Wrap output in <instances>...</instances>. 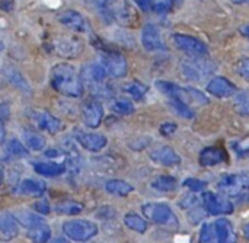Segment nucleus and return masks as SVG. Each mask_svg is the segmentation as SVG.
<instances>
[{
    "label": "nucleus",
    "mask_w": 249,
    "mask_h": 243,
    "mask_svg": "<svg viewBox=\"0 0 249 243\" xmlns=\"http://www.w3.org/2000/svg\"><path fill=\"white\" fill-rule=\"evenodd\" d=\"M51 86L61 95L77 98L83 93V80L80 73L70 64L60 63L51 71Z\"/></svg>",
    "instance_id": "obj_1"
},
{
    "label": "nucleus",
    "mask_w": 249,
    "mask_h": 243,
    "mask_svg": "<svg viewBox=\"0 0 249 243\" xmlns=\"http://www.w3.org/2000/svg\"><path fill=\"white\" fill-rule=\"evenodd\" d=\"M216 71V66L204 57L185 58L181 61V73L193 82H204Z\"/></svg>",
    "instance_id": "obj_2"
},
{
    "label": "nucleus",
    "mask_w": 249,
    "mask_h": 243,
    "mask_svg": "<svg viewBox=\"0 0 249 243\" xmlns=\"http://www.w3.org/2000/svg\"><path fill=\"white\" fill-rule=\"evenodd\" d=\"M156 87L166 96H169L171 99L174 101H181L187 105H191V104H197V105H204L207 104V98L200 93L198 90L196 89H191V87H181L175 83H171V82H158L156 83Z\"/></svg>",
    "instance_id": "obj_3"
},
{
    "label": "nucleus",
    "mask_w": 249,
    "mask_h": 243,
    "mask_svg": "<svg viewBox=\"0 0 249 243\" xmlns=\"http://www.w3.org/2000/svg\"><path fill=\"white\" fill-rule=\"evenodd\" d=\"M143 214L146 219L152 220L153 223L165 227H177L178 226V219L171 210L169 206L162 204V203H149L144 204L142 208Z\"/></svg>",
    "instance_id": "obj_4"
},
{
    "label": "nucleus",
    "mask_w": 249,
    "mask_h": 243,
    "mask_svg": "<svg viewBox=\"0 0 249 243\" xmlns=\"http://www.w3.org/2000/svg\"><path fill=\"white\" fill-rule=\"evenodd\" d=\"M64 235L74 242H88L98 233V226L89 220H70L63 225Z\"/></svg>",
    "instance_id": "obj_5"
},
{
    "label": "nucleus",
    "mask_w": 249,
    "mask_h": 243,
    "mask_svg": "<svg viewBox=\"0 0 249 243\" xmlns=\"http://www.w3.org/2000/svg\"><path fill=\"white\" fill-rule=\"evenodd\" d=\"M219 190L231 197H238L242 194H247L249 191V174H232L225 175L219 184Z\"/></svg>",
    "instance_id": "obj_6"
},
{
    "label": "nucleus",
    "mask_w": 249,
    "mask_h": 243,
    "mask_svg": "<svg viewBox=\"0 0 249 243\" xmlns=\"http://www.w3.org/2000/svg\"><path fill=\"white\" fill-rule=\"evenodd\" d=\"M108 76L111 77H124L127 74V60L123 54L115 52V51H105L101 54V63H99Z\"/></svg>",
    "instance_id": "obj_7"
},
{
    "label": "nucleus",
    "mask_w": 249,
    "mask_h": 243,
    "mask_svg": "<svg viewBox=\"0 0 249 243\" xmlns=\"http://www.w3.org/2000/svg\"><path fill=\"white\" fill-rule=\"evenodd\" d=\"M175 45L184 51L185 54L188 55H193V57H206L209 54V48L207 45L200 41L198 38H194V36H190V35H185V34H175L172 36Z\"/></svg>",
    "instance_id": "obj_8"
},
{
    "label": "nucleus",
    "mask_w": 249,
    "mask_h": 243,
    "mask_svg": "<svg viewBox=\"0 0 249 243\" xmlns=\"http://www.w3.org/2000/svg\"><path fill=\"white\" fill-rule=\"evenodd\" d=\"M203 203L209 214L220 216V214H232L233 213V204L223 197H219L213 192H206L203 195Z\"/></svg>",
    "instance_id": "obj_9"
},
{
    "label": "nucleus",
    "mask_w": 249,
    "mask_h": 243,
    "mask_svg": "<svg viewBox=\"0 0 249 243\" xmlns=\"http://www.w3.org/2000/svg\"><path fill=\"white\" fill-rule=\"evenodd\" d=\"M142 44L147 51H162V50H165V42L162 41L160 31L155 23L144 25V28L142 31Z\"/></svg>",
    "instance_id": "obj_10"
},
{
    "label": "nucleus",
    "mask_w": 249,
    "mask_h": 243,
    "mask_svg": "<svg viewBox=\"0 0 249 243\" xmlns=\"http://www.w3.org/2000/svg\"><path fill=\"white\" fill-rule=\"evenodd\" d=\"M58 22L61 25H64L66 28H69L71 31H76V32L89 31V23H88L86 17L82 13H79L77 10H73V9L61 12L58 15Z\"/></svg>",
    "instance_id": "obj_11"
},
{
    "label": "nucleus",
    "mask_w": 249,
    "mask_h": 243,
    "mask_svg": "<svg viewBox=\"0 0 249 243\" xmlns=\"http://www.w3.org/2000/svg\"><path fill=\"white\" fill-rule=\"evenodd\" d=\"M74 139L76 141L85 147L86 150L89 152H99L102 150L107 144H108V140L105 136L102 134H98V133H85V131H77L74 134Z\"/></svg>",
    "instance_id": "obj_12"
},
{
    "label": "nucleus",
    "mask_w": 249,
    "mask_h": 243,
    "mask_svg": "<svg viewBox=\"0 0 249 243\" xmlns=\"http://www.w3.org/2000/svg\"><path fill=\"white\" fill-rule=\"evenodd\" d=\"M207 92L216 98H229L236 95V86L226 77H213L207 83Z\"/></svg>",
    "instance_id": "obj_13"
},
{
    "label": "nucleus",
    "mask_w": 249,
    "mask_h": 243,
    "mask_svg": "<svg viewBox=\"0 0 249 243\" xmlns=\"http://www.w3.org/2000/svg\"><path fill=\"white\" fill-rule=\"evenodd\" d=\"M80 76H82V80L83 82H86L92 87L93 86L96 87V86L104 85L105 77H107V71H105V69L101 64H98V63H95V64L93 63H89V64H86V66L82 67Z\"/></svg>",
    "instance_id": "obj_14"
},
{
    "label": "nucleus",
    "mask_w": 249,
    "mask_h": 243,
    "mask_svg": "<svg viewBox=\"0 0 249 243\" xmlns=\"http://www.w3.org/2000/svg\"><path fill=\"white\" fill-rule=\"evenodd\" d=\"M83 121L89 128H98L104 118V108L96 101L86 102L83 105Z\"/></svg>",
    "instance_id": "obj_15"
},
{
    "label": "nucleus",
    "mask_w": 249,
    "mask_h": 243,
    "mask_svg": "<svg viewBox=\"0 0 249 243\" xmlns=\"http://www.w3.org/2000/svg\"><path fill=\"white\" fill-rule=\"evenodd\" d=\"M150 157H152L153 162H156L158 165H162V166H175V165L181 163L179 155L174 149H171L168 146L155 149L150 153Z\"/></svg>",
    "instance_id": "obj_16"
},
{
    "label": "nucleus",
    "mask_w": 249,
    "mask_h": 243,
    "mask_svg": "<svg viewBox=\"0 0 249 243\" xmlns=\"http://www.w3.org/2000/svg\"><path fill=\"white\" fill-rule=\"evenodd\" d=\"M19 235V226L18 220L13 214L3 213L0 216V236L1 241H12Z\"/></svg>",
    "instance_id": "obj_17"
},
{
    "label": "nucleus",
    "mask_w": 249,
    "mask_h": 243,
    "mask_svg": "<svg viewBox=\"0 0 249 243\" xmlns=\"http://www.w3.org/2000/svg\"><path fill=\"white\" fill-rule=\"evenodd\" d=\"M228 160L226 152L220 147H207L200 153V163L206 168L220 165Z\"/></svg>",
    "instance_id": "obj_18"
},
{
    "label": "nucleus",
    "mask_w": 249,
    "mask_h": 243,
    "mask_svg": "<svg viewBox=\"0 0 249 243\" xmlns=\"http://www.w3.org/2000/svg\"><path fill=\"white\" fill-rule=\"evenodd\" d=\"M214 229H216L217 243H236V233L233 225L229 220L226 219L217 220L214 223Z\"/></svg>",
    "instance_id": "obj_19"
},
{
    "label": "nucleus",
    "mask_w": 249,
    "mask_h": 243,
    "mask_svg": "<svg viewBox=\"0 0 249 243\" xmlns=\"http://www.w3.org/2000/svg\"><path fill=\"white\" fill-rule=\"evenodd\" d=\"M16 194L28 197H41L45 192V185L36 179H23L15 190Z\"/></svg>",
    "instance_id": "obj_20"
},
{
    "label": "nucleus",
    "mask_w": 249,
    "mask_h": 243,
    "mask_svg": "<svg viewBox=\"0 0 249 243\" xmlns=\"http://www.w3.org/2000/svg\"><path fill=\"white\" fill-rule=\"evenodd\" d=\"M35 121H36V125L41 130H44V131H47L50 134H55L61 128L60 120H57L50 112H38L36 117H35Z\"/></svg>",
    "instance_id": "obj_21"
},
{
    "label": "nucleus",
    "mask_w": 249,
    "mask_h": 243,
    "mask_svg": "<svg viewBox=\"0 0 249 243\" xmlns=\"http://www.w3.org/2000/svg\"><path fill=\"white\" fill-rule=\"evenodd\" d=\"M34 171L38 175L53 178V176L63 175L66 171V166L63 163H55V162H38L34 165Z\"/></svg>",
    "instance_id": "obj_22"
},
{
    "label": "nucleus",
    "mask_w": 249,
    "mask_h": 243,
    "mask_svg": "<svg viewBox=\"0 0 249 243\" xmlns=\"http://www.w3.org/2000/svg\"><path fill=\"white\" fill-rule=\"evenodd\" d=\"M89 6L96 12V15L107 23L114 20L112 16V1L109 0H88Z\"/></svg>",
    "instance_id": "obj_23"
},
{
    "label": "nucleus",
    "mask_w": 249,
    "mask_h": 243,
    "mask_svg": "<svg viewBox=\"0 0 249 243\" xmlns=\"http://www.w3.org/2000/svg\"><path fill=\"white\" fill-rule=\"evenodd\" d=\"M112 16L121 23H128L133 19V10L125 0H115L112 1Z\"/></svg>",
    "instance_id": "obj_24"
},
{
    "label": "nucleus",
    "mask_w": 249,
    "mask_h": 243,
    "mask_svg": "<svg viewBox=\"0 0 249 243\" xmlns=\"http://www.w3.org/2000/svg\"><path fill=\"white\" fill-rule=\"evenodd\" d=\"M105 190L112 194V195H117V197H127L131 191H133V187L123 181V179H111L105 184Z\"/></svg>",
    "instance_id": "obj_25"
},
{
    "label": "nucleus",
    "mask_w": 249,
    "mask_h": 243,
    "mask_svg": "<svg viewBox=\"0 0 249 243\" xmlns=\"http://www.w3.org/2000/svg\"><path fill=\"white\" fill-rule=\"evenodd\" d=\"M13 216H15V219L18 220V223H20L22 226L28 227L29 230L34 229V227H36V226L44 225L42 217L36 216V214L32 213V211H18V213H15Z\"/></svg>",
    "instance_id": "obj_26"
},
{
    "label": "nucleus",
    "mask_w": 249,
    "mask_h": 243,
    "mask_svg": "<svg viewBox=\"0 0 249 243\" xmlns=\"http://www.w3.org/2000/svg\"><path fill=\"white\" fill-rule=\"evenodd\" d=\"M4 76H6V79L9 80V83H10L12 86L18 87L19 90H22V93H23V92H25V93H29V92H31V87H29V85L26 83V80L23 79V76H22L19 71H16L15 69H6V70H4Z\"/></svg>",
    "instance_id": "obj_27"
},
{
    "label": "nucleus",
    "mask_w": 249,
    "mask_h": 243,
    "mask_svg": "<svg viewBox=\"0 0 249 243\" xmlns=\"http://www.w3.org/2000/svg\"><path fill=\"white\" fill-rule=\"evenodd\" d=\"M55 211L64 216H76L83 211V204L77 201H70V200L60 201L55 204Z\"/></svg>",
    "instance_id": "obj_28"
},
{
    "label": "nucleus",
    "mask_w": 249,
    "mask_h": 243,
    "mask_svg": "<svg viewBox=\"0 0 249 243\" xmlns=\"http://www.w3.org/2000/svg\"><path fill=\"white\" fill-rule=\"evenodd\" d=\"M28 238L31 239L32 243H47L50 242V238H51V230L47 225H41V226H36L34 229H31L28 232Z\"/></svg>",
    "instance_id": "obj_29"
},
{
    "label": "nucleus",
    "mask_w": 249,
    "mask_h": 243,
    "mask_svg": "<svg viewBox=\"0 0 249 243\" xmlns=\"http://www.w3.org/2000/svg\"><path fill=\"white\" fill-rule=\"evenodd\" d=\"M152 187L160 192H171L177 190V179L168 175L163 176H158L156 179L152 181Z\"/></svg>",
    "instance_id": "obj_30"
},
{
    "label": "nucleus",
    "mask_w": 249,
    "mask_h": 243,
    "mask_svg": "<svg viewBox=\"0 0 249 243\" xmlns=\"http://www.w3.org/2000/svg\"><path fill=\"white\" fill-rule=\"evenodd\" d=\"M23 140L26 143V146L31 149V150H35V152H41L45 149V139L34 131H25L23 133Z\"/></svg>",
    "instance_id": "obj_31"
},
{
    "label": "nucleus",
    "mask_w": 249,
    "mask_h": 243,
    "mask_svg": "<svg viewBox=\"0 0 249 243\" xmlns=\"http://www.w3.org/2000/svg\"><path fill=\"white\" fill-rule=\"evenodd\" d=\"M124 223L128 229L137 232V233H144L147 230V223L143 217L137 214H127L124 217Z\"/></svg>",
    "instance_id": "obj_32"
},
{
    "label": "nucleus",
    "mask_w": 249,
    "mask_h": 243,
    "mask_svg": "<svg viewBox=\"0 0 249 243\" xmlns=\"http://www.w3.org/2000/svg\"><path fill=\"white\" fill-rule=\"evenodd\" d=\"M111 111L117 115H130L134 112V105L131 104V101L125 98H118L111 105Z\"/></svg>",
    "instance_id": "obj_33"
},
{
    "label": "nucleus",
    "mask_w": 249,
    "mask_h": 243,
    "mask_svg": "<svg viewBox=\"0 0 249 243\" xmlns=\"http://www.w3.org/2000/svg\"><path fill=\"white\" fill-rule=\"evenodd\" d=\"M235 109L238 114L248 117L249 115V90H242L235 95Z\"/></svg>",
    "instance_id": "obj_34"
},
{
    "label": "nucleus",
    "mask_w": 249,
    "mask_h": 243,
    "mask_svg": "<svg viewBox=\"0 0 249 243\" xmlns=\"http://www.w3.org/2000/svg\"><path fill=\"white\" fill-rule=\"evenodd\" d=\"M125 92L136 101H140L144 98V95L147 93V86H144L140 82H131L125 86Z\"/></svg>",
    "instance_id": "obj_35"
},
{
    "label": "nucleus",
    "mask_w": 249,
    "mask_h": 243,
    "mask_svg": "<svg viewBox=\"0 0 249 243\" xmlns=\"http://www.w3.org/2000/svg\"><path fill=\"white\" fill-rule=\"evenodd\" d=\"M169 104H171L172 109H174L179 117L188 118V120L194 118V111L191 109L190 105H187V104H184V102H181V101H174V99H171Z\"/></svg>",
    "instance_id": "obj_36"
},
{
    "label": "nucleus",
    "mask_w": 249,
    "mask_h": 243,
    "mask_svg": "<svg viewBox=\"0 0 249 243\" xmlns=\"http://www.w3.org/2000/svg\"><path fill=\"white\" fill-rule=\"evenodd\" d=\"M7 152H9L10 156H16V157L28 156L26 149L23 147V144L19 140H10L9 146H7Z\"/></svg>",
    "instance_id": "obj_37"
},
{
    "label": "nucleus",
    "mask_w": 249,
    "mask_h": 243,
    "mask_svg": "<svg viewBox=\"0 0 249 243\" xmlns=\"http://www.w3.org/2000/svg\"><path fill=\"white\" fill-rule=\"evenodd\" d=\"M214 236H216L214 226H212L209 223L203 225L201 232H200V243H212L213 239H214Z\"/></svg>",
    "instance_id": "obj_38"
},
{
    "label": "nucleus",
    "mask_w": 249,
    "mask_h": 243,
    "mask_svg": "<svg viewBox=\"0 0 249 243\" xmlns=\"http://www.w3.org/2000/svg\"><path fill=\"white\" fill-rule=\"evenodd\" d=\"M184 185H185L187 188H190L191 191L198 192V191H203V190L207 187V182L200 181V179H196V178H188V179L184 181Z\"/></svg>",
    "instance_id": "obj_39"
},
{
    "label": "nucleus",
    "mask_w": 249,
    "mask_h": 243,
    "mask_svg": "<svg viewBox=\"0 0 249 243\" xmlns=\"http://www.w3.org/2000/svg\"><path fill=\"white\" fill-rule=\"evenodd\" d=\"M204 216H206V213H204L203 208H200V207H196V208H193V210L188 213V219H190V222H191L193 225H198V223L204 219Z\"/></svg>",
    "instance_id": "obj_40"
},
{
    "label": "nucleus",
    "mask_w": 249,
    "mask_h": 243,
    "mask_svg": "<svg viewBox=\"0 0 249 243\" xmlns=\"http://www.w3.org/2000/svg\"><path fill=\"white\" fill-rule=\"evenodd\" d=\"M236 71L245 77V79H249V58H244L241 60L238 64H236Z\"/></svg>",
    "instance_id": "obj_41"
},
{
    "label": "nucleus",
    "mask_w": 249,
    "mask_h": 243,
    "mask_svg": "<svg viewBox=\"0 0 249 243\" xmlns=\"http://www.w3.org/2000/svg\"><path fill=\"white\" fill-rule=\"evenodd\" d=\"M179 206L182 207V208H196L197 206H198V198L197 197H194V195H187L181 203H179Z\"/></svg>",
    "instance_id": "obj_42"
},
{
    "label": "nucleus",
    "mask_w": 249,
    "mask_h": 243,
    "mask_svg": "<svg viewBox=\"0 0 249 243\" xmlns=\"http://www.w3.org/2000/svg\"><path fill=\"white\" fill-rule=\"evenodd\" d=\"M133 1L143 12H152V10H155V0H133Z\"/></svg>",
    "instance_id": "obj_43"
},
{
    "label": "nucleus",
    "mask_w": 249,
    "mask_h": 243,
    "mask_svg": "<svg viewBox=\"0 0 249 243\" xmlns=\"http://www.w3.org/2000/svg\"><path fill=\"white\" fill-rule=\"evenodd\" d=\"M34 210L41 213V214H48L50 213V204L47 200H41V201H36L34 204Z\"/></svg>",
    "instance_id": "obj_44"
},
{
    "label": "nucleus",
    "mask_w": 249,
    "mask_h": 243,
    "mask_svg": "<svg viewBox=\"0 0 249 243\" xmlns=\"http://www.w3.org/2000/svg\"><path fill=\"white\" fill-rule=\"evenodd\" d=\"M175 131H177V124H174V122H165L160 127V134L162 136H171Z\"/></svg>",
    "instance_id": "obj_45"
},
{
    "label": "nucleus",
    "mask_w": 249,
    "mask_h": 243,
    "mask_svg": "<svg viewBox=\"0 0 249 243\" xmlns=\"http://www.w3.org/2000/svg\"><path fill=\"white\" fill-rule=\"evenodd\" d=\"M0 6L4 12H12L13 9V0H0Z\"/></svg>",
    "instance_id": "obj_46"
},
{
    "label": "nucleus",
    "mask_w": 249,
    "mask_h": 243,
    "mask_svg": "<svg viewBox=\"0 0 249 243\" xmlns=\"http://www.w3.org/2000/svg\"><path fill=\"white\" fill-rule=\"evenodd\" d=\"M61 155H63V152H60L57 149H50V150L45 152V156H48V157H58Z\"/></svg>",
    "instance_id": "obj_47"
},
{
    "label": "nucleus",
    "mask_w": 249,
    "mask_h": 243,
    "mask_svg": "<svg viewBox=\"0 0 249 243\" xmlns=\"http://www.w3.org/2000/svg\"><path fill=\"white\" fill-rule=\"evenodd\" d=\"M239 32L249 39V23H245V25H241L239 26Z\"/></svg>",
    "instance_id": "obj_48"
},
{
    "label": "nucleus",
    "mask_w": 249,
    "mask_h": 243,
    "mask_svg": "<svg viewBox=\"0 0 249 243\" xmlns=\"http://www.w3.org/2000/svg\"><path fill=\"white\" fill-rule=\"evenodd\" d=\"M7 115H9V108L6 104L1 105V122H4L7 120Z\"/></svg>",
    "instance_id": "obj_49"
},
{
    "label": "nucleus",
    "mask_w": 249,
    "mask_h": 243,
    "mask_svg": "<svg viewBox=\"0 0 249 243\" xmlns=\"http://www.w3.org/2000/svg\"><path fill=\"white\" fill-rule=\"evenodd\" d=\"M50 243H69V241H66L64 238H55V239L50 241Z\"/></svg>",
    "instance_id": "obj_50"
},
{
    "label": "nucleus",
    "mask_w": 249,
    "mask_h": 243,
    "mask_svg": "<svg viewBox=\"0 0 249 243\" xmlns=\"http://www.w3.org/2000/svg\"><path fill=\"white\" fill-rule=\"evenodd\" d=\"M244 236L249 239V223H247L245 226H244Z\"/></svg>",
    "instance_id": "obj_51"
},
{
    "label": "nucleus",
    "mask_w": 249,
    "mask_h": 243,
    "mask_svg": "<svg viewBox=\"0 0 249 243\" xmlns=\"http://www.w3.org/2000/svg\"><path fill=\"white\" fill-rule=\"evenodd\" d=\"M233 3H238V4H241V3H248L249 0H232Z\"/></svg>",
    "instance_id": "obj_52"
},
{
    "label": "nucleus",
    "mask_w": 249,
    "mask_h": 243,
    "mask_svg": "<svg viewBox=\"0 0 249 243\" xmlns=\"http://www.w3.org/2000/svg\"><path fill=\"white\" fill-rule=\"evenodd\" d=\"M171 3H172V4H175V6H177V4H178V3H179V0H171Z\"/></svg>",
    "instance_id": "obj_53"
}]
</instances>
